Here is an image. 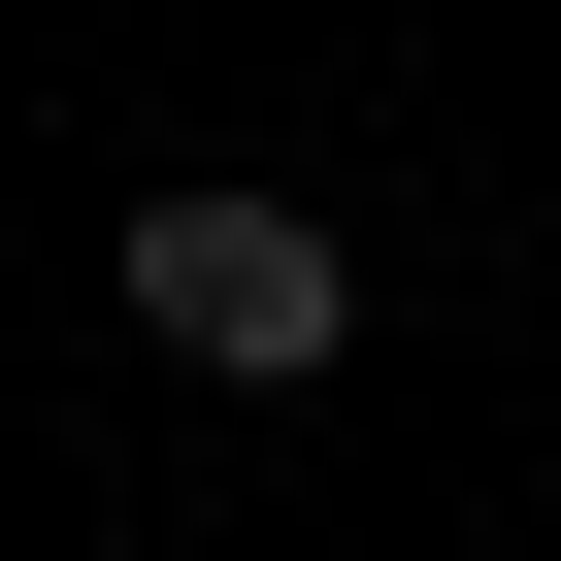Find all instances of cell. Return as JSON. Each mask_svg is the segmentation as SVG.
I'll return each mask as SVG.
<instances>
[{
  "label": "cell",
  "instance_id": "6da1fadb",
  "mask_svg": "<svg viewBox=\"0 0 561 561\" xmlns=\"http://www.w3.org/2000/svg\"><path fill=\"white\" fill-rule=\"evenodd\" d=\"M133 331L231 364V397H298V364H364V264H331L298 198H231V165H198V198H133Z\"/></svg>",
  "mask_w": 561,
  "mask_h": 561
}]
</instances>
